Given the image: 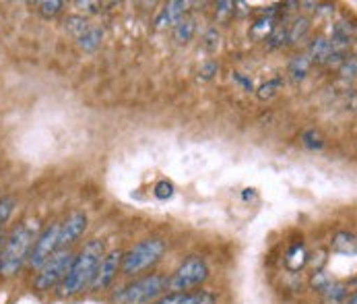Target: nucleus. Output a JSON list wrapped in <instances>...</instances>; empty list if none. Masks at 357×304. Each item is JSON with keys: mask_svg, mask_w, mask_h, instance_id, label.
Returning <instances> with one entry per match:
<instances>
[{"mask_svg": "<svg viewBox=\"0 0 357 304\" xmlns=\"http://www.w3.org/2000/svg\"><path fill=\"white\" fill-rule=\"evenodd\" d=\"M167 290V280L163 275H149L126 286L118 296V304H149L155 303Z\"/></svg>", "mask_w": 357, "mask_h": 304, "instance_id": "20e7f679", "label": "nucleus"}, {"mask_svg": "<svg viewBox=\"0 0 357 304\" xmlns=\"http://www.w3.org/2000/svg\"><path fill=\"white\" fill-rule=\"evenodd\" d=\"M73 253L68 251V249H64V251H56V253L52 254L50 259L40 267V273H38V277H36V282H33V288L36 290H40V292H48V290H54V288H58L62 282H64V277H66V273H68V269H70V265H73Z\"/></svg>", "mask_w": 357, "mask_h": 304, "instance_id": "39448f33", "label": "nucleus"}, {"mask_svg": "<svg viewBox=\"0 0 357 304\" xmlns=\"http://www.w3.org/2000/svg\"><path fill=\"white\" fill-rule=\"evenodd\" d=\"M307 31H310V21L304 19V17L296 19V21H294V25H289V27H287V42L296 44V42L304 40Z\"/></svg>", "mask_w": 357, "mask_h": 304, "instance_id": "6ab92c4d", "label": "nucleus"}, {"mask_svg": "<svg viewBox=\"0 0 357 304\" xmlns=\"http://www.w3.org/2000/svg\"><path fill=\"white\" fill-rule=\"evenodd\" d=\"M155 304H215V296L206 290L199 292H172Z\"/></svg>", "mask_w": 357, "mask_h": 304, "instance_id": "9b49d317", "label": "nucleus"}, {"mask_svg": "<svg viewBox=\"0 0 357 304\" xmlns=\"http://www.w3.org/2000/svg\"><path fill=\"white\" fill-rule=\"evenodd\" d=\"M163 253H165V245L159 238H147L122 256L120 267H122L124 275H135V273H141V271L153 267L157 261H161Z\"/></svg>", "mask_w": 357, "mask_h": 304, "instance_id": "7ed1b4c3", "label": "nucleus"}, {"mask_svg": "<svg viewBox=\"0 0 357 304\" xmlns=\"http://www.w3.org/2000/svg\"><path fill=\"white\" fill-rule=\"evenodd\" d=\"M324 304H345L347 301V286L345 284H328L322 290Z\"/></svg>", "mask_w": 357, "mask_h": 304, "instance_id": "f3484780", "label": "nucleus"}, {"mask_svg": "<svg viewBox=\"0 0 357 304\" xmlns=\"http://www.w3.org/2000/svg\"><path fill=\"white\" fill-rule=\"evenodd\" d=\"M195 31H197V23L192 17H182L176 25H174V40L176 44H188L192 38H195Z\"/></svg>", "mask_w": 357, "mask_h": 304, "instance_id": "4468645a", "label": "nucleus"}, {"mask_svg": "<svg viewBox=\"0 0 357 304\" xmlns=\"http://www.w3.org/2000/svg\"><path fill=\"white\" fill-rule=\"evenodd\" d=\"M217 71H219V64H215V62H206L203 68L199 71V77H201L203 81H208V79H213V77L217 75Z\"/></svg>", "mask_w": 357, "mask_h": 304, "instance_id": "c85d7f7f", "label": "nucleus"}, {"mask_svg": "<svg viewBox=\"0 0 357 304\" xmlns=\"http://www.w3.org/2000/svg\"><path fill=\"white\" fill-rule=\"evenodd\" d=\"M206 277H208L206 263L201 256H190L176 269L172 280H167V288L172 292H186V290H192V288L201 286Z\"/></svg>", "mask_w": 357, "mask_h": 304, "instance_id": "423d86ee", "label": "nucleus"}, {"mask_svg": "<svg viewBox=\"0 0 357 304\" xmlns=\"http://www.w3.org/2000/svg\"><path fill=\"white\" fill-rule=\"evenodd\" d=\"M302 141H304V145H306L307 150H320L324 145L322 137L316 131H306L304 137H302Z\"/></svg>", "mask_w": 357, "mask_h": 304, "instance_id": "a878e982", "label": "nucleus"}, {"mask_svg": "<svg viewBox=\"0 0 357 304\" xmlns=\"http://www.w3.org/2000/svg\"><path fill=\"white\" fill-rule=\"evenodd\" d=\"M345 304H357V296H356V294H351V298H349V301H345Z\"/></svg>", "mask_w": 357, "mask_h": 304, "instance_id": "2f4dec72", "label": "nucleus"}, {"mask_svg": "<svg viewBox=\"0 0 357 304\" xmlns=\"http://www.w3.org/2000/svg\"><path fill=\"white\" fill-rule=\"evenodd\" d=\"M36 238L38 222H25L4 238V245L0 249V275L13 277L23 267V263L29 259Z\"/></svg>", "mask_w": 357, "mask_h": 304, "instance_id": "f03ea898", "label": "nucleus"}, {"mask_svg": "<svg viewBox=\"0 0 357 304\" xmlns=\"http://www.w3.org/2000/svg\"><path fill=\"white\" fill-rule=\"evenodd\" d=\"M281 79L277 77V79H273V81H268V83H264L260 89H258V98L260 100H268V98H273L277 92H279V87H281Z\"/></svg>", "mask_w": 357, "mask_h": 304, "instance_id": "5701e85b", "label": "nucleus"}, {"mask_svg": "<svg viewBox=\"0 0 357 304\" xmlns=\"http://www.w3.org/2000/svg\"><path fill=\"white\" fill-rule=\"evenodd\" d=\"M122 256H124L122 251H112V253L103 256L102 263H100V269H98V273H96V277L91 282V290H96V292L105 290L114 282V277H116V273H118V269L122 265Z\"/></svg>", "mask_w": 357, "mask_h": 304, "instance_id": "1a4fd4ad", "label": "nucleus"}, {"mask_svg": "<svg viewBox=\"0 0 357 304\" xmlns=\"http://www.w3.org/2000/svg\"><path fill=\"white\" fill-rule=\"evenodd\" d=\"M77 6H83V10H87V13H98L100 10V2H77Z\"/></svg>", "mask_w": 357, "mask_h": 304, "instance_id": "7c9ffc66", "label": "nucleus"}, {"mask_svg": "<svg viewBox=\"0 0 357 304\" xmlns=\"http://www.w3.org/2000/svg\"><path fill=\"white\" fill-rule=\"evenodd\" d=\"M356 68H357L356 58H354V56L345 58V60H343V64H341V77H343V79H354V77H356Z\"/></svg>", "mask_w": 357, "mask_h": 304, "instance_id": "bb28decb", "label": "nucleus"}, {"mask_svg": "<svg viewBox=\"0 0 357 304\" xmlns=\"http://www.w3.org/2000/svg\"><path fill=\"white\" fill-rule=\"evenodd\" d=\"M335 54H341V52H335L333 44L326 40V38H314L307 46V60L310 64H326V62H333Z\"/></svg>", "mask_w": 357, "mask_h": 304, "instance_id": "9d476101", "label": "nucleus"}, {"mask_svg": "<svg viewBox=\"0 0 357 304\" xmlns=\"http://www.w3.org/2000/svg\"><path fill=\"white\" fill-rule=\"evenodd\" d=\"M77 40H79V46H81L85 52L98 50V48L102 46L103 29L102 27H93V25H89V29H87L83 36H79Z\"/></svg>", "mask_w": 357, "mask_h": 304, "instance_id": "2eb2a0df", "label": "nucleus"}, {"mask_svg": "<svg viewBox=\"0 0 357 304\" xmlns=\"http://www.w3.org/2000/svg\"><path fill=\"white\" fill-rule=\"evenodd\" d=\"M268 46L271 48H279V46H283L285 42H287V27H283V25H279V27H275L273 29V34L268 36Z\"/></svg>", "mask_w": 357, "mask_h": 304, "instance_id": "b1692460", "label": "nucleus"}, {"mask_svg": "<svg viewBox=\"0 0 357 304\" xmlns=\"http://www.w3.org/2000/svg\"><path fill=\"white\" fill-rule=\"evenodd\" d=\"M186 8H188V2H180V0L167 2V4L159 10V15L155 17V27L161 29V27L176 25V23L186 15Z\"/></svg>", "mask_w": 357, "mask_h": 304, "instance_id": "f8f14e48", "label": "nucleus"}, {"mask_svg": "<svg viewBox=\"0 0 357 304\" xmlns=\"http://www.w3.org/2000/svg\"><path fill=\"white\" fill-rule=\"evenodd\" d=\"M36 6H38V13H40L42 17L52 19V17H56V15L62 10L64 2H60V0H44V2H38Z\"/></svg>", "mask_w": 357, "mask_h": 304, "instance_id": "412c9836", "label": "nucleus"}, {"mask_svg": "<svg viewBox=\"0 0 357 304\" xmlns=\"http://www.w3.org/2000/svg\"><path fill=\"white\" fill-rule=\"evenodd\" d=\"M64 27H66V31L68 34H73V36H83L87 29H89V23H87V19L85 17H81V15H70L66 21H64Z\"/></svg>", "mask_w": 357, "mask_h": 304, "instance_id": "aec40b11", "label": "nucleus"}, {"mask_svg": "<svg viewBox=\"0 0 357 304\" xmlns=\"http://www.w3.org/2000/svg\"><path fill=\"white\" fill-rule=\"evenodd\" d=\"M273 29H275V25H273V19L271 17H262V19H258L255 25H252V36L255 38H266V36H271L273 34Z\"/></svg>", "mask_w": 357, "mask_h": 304, "instance_id": "4be33fe9", "label": "nucleus"}, {"mask_svg": "<svg viewBox=\"0 0 357 304\" xmlns=\"http://www.w3.org/2000/svg\"><path fill=\"white\" fill-rule=\"evenodd\" d=\"M310 66H312V64H310L306 54L294 56L291 62H289V77H291V81H294V83L304 81L307 77V73H310Z\"/></svg>", "mask_w": 357, "mask_h": 304, "instance_id": "dca6fc26", "label": "nucleus"}, {"mask_svg": "<svg viewBox=\"0 0 357 304\" xmlns=\"http://www.w3.org/2000/svg\"><path fill=\"white\" fill-rule=\"evenodd\" d=\"M204 40H206V44H204V46H206V50H215V48L219 46V36H217V31H215V29H211V31L206 34V38H204Z\"/></svg>", "mask_w": 357, "mask_h": 304, "instance_id": "c756f323", "label": "nucleus"}, {"mask_svg": "<svg viewBox=\"0 0 357 304\" xmlns=\"http://www.w3.org/2000/svg\"><path fill=\"white\" fill-rule=\"evenodd\" d=\"M58 238H60V224H52L36 238L29 259H27L33 269H40L52 254L58 251Z\"/></svg>", "mask_w": 357, "mask_h": 304, "instance_id": "0eeeda50", "label": "nucleus"}, {"mask_svg": "<svg viewBox=\"0 0 357 304\" xmlns=\"http://www.w3.org/2000/svg\"><path fill=\"white\" fill-rule=\"evenodd\" d=\"M354 36H356V27L347 21H337L333 25V38L328 40L333 44L335 52H343L351 42H354Z\"/></svg>", "mask_w": 357, "mask_h": 304, "instance_id": "ddd939ff", "label": "nucleus"}, {"mask_svg": "<svg viewBox=\"0 0 357 304\" xmlns=\"http://www.w3.org/2000/svg\"><path fill=\"white\" fill-rule=\"evenodd\" d=\"M15 209V199L13 197H2L0 199V226H4Z\"/></svg>", "mask_w": 357, "mask_h": 304, "instance_id": "393cba45", "label": "nucleus"}, {"mask_svg": "<svg viewBox=\"0 0 357 304\" xmlns=\"http://www.w3.org/2000/svg\"><path fill=\"white\" fill-rule=\"evenodd\" d=\"M333 251L341 254H356V236L347 232H339L333 240Z\"/></svg>", "mask_w": 357, "mask_h": 304, "instance_id": "a211bd4d", "label": "nucleus"}, {"mask_svg": "<svg viewBox=\"0 0 357 304\" xmlns=\"http://www.w3.org/2000/svg\"><path fill=\"white\" fill-rule=\"evenodd\" d=\"M103 259V243L102 240H89L81 253L73 259V265L64 277V282L58 286V294L62 298H70L79 292H83L87 286H91L100 263Z\"/></svg>", "mask_w": 357, "mask_h": 304, "instance_id": "f257e3e1", "label": "nucleus"}, {"mask_svg": "<svg viewBox=\"0 0 357 304\" xmlns=\"http://www.w3.org/2000/svg\"><path fill=\"white\" fill-rule=\"evenodd\" d=\"M174 195V184L167 182V180H161L157 187H155V197L157 199H169Z\"/></svg>", "mask_w": 357, "mask_h": 304, "instance_id": "cd10ccee", "label": "nucleus"}, {"mask_svg": "<svg viewBox=\"0 0 357 304\" xmlns=\"http://www.w3.org/2000/svg\"><path fill=\"white\" fill-rule=\"evenodd\" d=\"M2 240H4V238H2V226H0V249H2Z\"/></svg>", "mask_w": 357, "mask_h": 304, "instance_id": "473e14b6", "label": "nucleus"}, {"mask_svg": "<svg viewBox=\"0 0 357 304\" xmlns=\"http://www.w3.org/2000/svg\"><path fill=\"white\" fill-rule=\"evenodd\" d=\"M87 228V215L81 211L70 213L62 224H60V238H58V251L68 249L73 243H77Z\"/></svg>", "mask_w": 357, "mask_h": 304, "instance_id": "6e6552de", "label": "nucleus"}]
</instances>
